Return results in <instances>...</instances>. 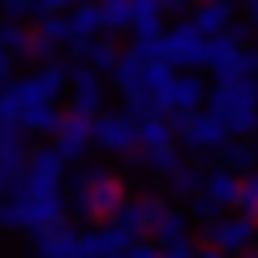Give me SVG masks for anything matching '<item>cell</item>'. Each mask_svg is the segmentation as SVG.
Returning a JSON list of instances; mask_svg holds the SVG:
<instances>
[{"mask_svg":"<svg viewBox=\"0 0 258 258\" xmlns=\"http://www.w3.org/2000/svg\"><path fill=\"white\" fill-rule=\"evenodd\" d=\"M69 211V189L60 176L22 168L13 176L9 194H0V232H43L64 220Z\"/></svg>","mask_w":258,"mask_h":258,"instance_id":"1","label":"cell"},{"mask_svg":"<svg viewBox=\"0 0 258 258\" xmlns=\"http://www.w3.org/2000/svg\"><path fill=\"white\" fill-rule=\"evenodd\" d=\"M69 211L82 215V220H116L120 207H125V181H120L112 168H99V164H82L78 172H69Z\"/></svg>","mask_w":258,"mask_h":258,"instance_id":"2","label":"cell"},{"mask_svg":"<svg viewBox=\"0 0 258 258\" xmlns=\"http://www.w3.org/2000/svg\"><path fill=\"white\" fill-rule=\"evenodd\" d=\"M207 108L228 125L232 138H254L258 134V82L249 78H228L207 91Z\"/></svg>","mask_w":258,"mask_h":258,"instance_id":"3","label":"cell"},{"mask_svg":"<svg viewBox=\"0 0 258 258\" xmlns=\"http://www.w3.org/2000/svg\"><path fill=\"white\" fill-rule=\"evenodd\" d=\"M30 258H108V237L99 228H74V224H52L43 232H30Z\"/></svg>","mask_w":258,"mask_h":258,"instance_id":"4","label":"cell"},{"mask_svg":"<svg viewBox=\"0 0 258 258\" xmlns=\"http://www.w3.org/2000/svg\"><path fill=\"white\" fill-rule=\"evenodd\" d=\"M176 147H181V138H176V125H172V120H164V116H147V120L138 125V151L129 155V164L142 168V172L168 176L176 164H181Z\"/></svg>","mask_w":258,"mask_h":258,"instance_id":"5","label":"cell"},{"mask_svg":"<svg viewBox=\"0 0 258 258\" xmlns=\"http://www.w3.org/2000/svg\"><path fill=\"white\" fill-rule=\"evenodd\" d=\"M172 125H176V138L189 155L198 159H220L224 147L232 142L228 125L215 116L211 108H194V112H172Z\"/></svg>","mask_w":258,"mask_h":258,"instance_id":"6","label":"cell"},{"mask_svg":"<svg viewBox=\"0 0 258 258\" xmlns=\"http://www.w3.org/2000/svg\"><path fill=\"white\" fill-rule=\"evenodd\" d=\"M207 245H220L228 254H249L258 245V215L237 211V215H215V220L203 224Z\"/></svg>","mask_w":258,"mask_h":258,"instance_id":"7","label":"cell"},{"mask_svg":"<svg viewBox=\"0 0 258 258\" xmlns=\"http://www.w3.org/2000/svg\"><path fill=\"white\" fill-rule=\"evenodd\" d=\"M138 125L142 120L134 112H99L95 116V147L103 155H116V159H129L138 151Z\"/></svg>","mask_w":258,"mask_h":258,"instance_id":"8","label":"cell"},{"mask_svg":"<svg viewBox=\"0 0 258 258\" xmlns=\"http://www.w3.org/2000/svg\"><path fill=\"white\" fill-rule=\"evenodd\" d=\"M207 64H211L215 82H228V78H249V74H254V52H245V43H241L232 30H224V35H211Z\"/></svg>","mask_w":258,"mask_h":258,"instance_id":"9","label":"cell"},{"mask_svg":"<svg viewBox=\"0 0 258 258\" xmlns=\"http://www.w3.org/2000/svg\"><path fill=\"white\" fill-rule=\"evenodd\" d=\"M164 43H168V60L176 69H203L207 52H211V39L194 26V22H176L172 30H164Z\"/></svg>","mask_w":258,"mask_h":258,"instance_id":"10","label":"cell"},{"mask_svg":"<svg viewBox=\"0 0 258 258\" xmlns=\"http://www.w3.org/2000/svg\"><path fill=\"white\" fill-rule=\"evenodd\" d=\"M103 99H108V82H103V74L95 69V64L78 60L74 74H69V103H74V112L99 116V112H103Z\"/></svg>","mask_w":258,"mask_h":258,"instance_id":"11","label":"cell"},{"mask_svg":"<svg viewBox=\"0 0 258 258\" xmlns=\"http://www.w3.org/2000/svg\"><path fill=\"white\" fill-rule=\"evenodd\" d=\"M56 147H60L64 159H86V151L95 147V116H86V112H64V125L60 134H56Z\"/></svg>","mask_w":258,"mask_h":258,"instance_id":"12","label":"cell"},{"mask_svg":"<svg viewBox=\"0 0 258 258\" xmlns=\"http://www.w3.org/2000/svg\"><path fill=\"white\" fill-rule=\"evenodd\" d=\"M168 203L164 198H155V194H138V198H125V207H120L116 220L129 224V228H138V232H155V224L164 220Z\"/></svg>","mask_w":258,"mask_h":258,"instance_id":"13","label":"cell"},{"mask_svg":"<svg viewBox=\"0 0 258 258\" xmlns=\"http://www.w3.org/2000/svg\"><path fill=\"white\" fill-rule=\"evenodd\" d=\"M0 164L9 172H22L30 164V147H26V129L18 120H0Z\"/></svg>","mask_w":258,"mask_h":258,"instance_id":"14","label":"cell"},{"mask_svg":"<svg viewBox=\"0 0 258 258\" xmlns=\"http://www.w3.org/2000/svg\"><path fill=\"white\" fill-rule=\"evenodd\" d=\"M207 91H211V86H203V78L194 74V69H189V74H176L172 91H168V112H194V108H203Z\"/></svg>","mask_w":258,"mask_h":258,"instance_id":"15","label":"cell"},{"mask_svg":"<svg viewBox=\"0 0 258 258\" xmlns=\"http://www.w3.org/2000/svg\"><path fill=\"white\" fill-rule=\"evenodd\" d=\"M241 185H245V176L220 159L215 168H207V185H203V189H207V194H215L224 207H237V203H241Z\"/></svg>","mask_w":258,"mask_h":258,"instance_id":"16","label":"cell"},{"mask_svg":"<svg viewBox=\"0 0 258 258\" xmlns=\"http://www.w3.org/2000/svg\"><path fill=\"white\" fill-rule=\"evenodd\" d=\"M194 26L203 30L207 39L211 35H224L232 26V0H203V5H194Z\"/></svg>","mask_w":258,"mask_h":258,"instance_id":"17","label":"cell"},{"mask_svg":"<svg viewBox=\"0 0 258 258\" xmlns=\"http://www.w3.org/2000/svg\"><path fill=\"white\" fill-rule=\"evenodd\" d=\"M164 185H168V194H172V198H185V203H189L194 194L207 185V172H203L198 164H176L172 172L164 176Z\"/></svg>","mask_w":258,"mask_h":258,"instance_id":"18","label":"cell"},{"mask_svg":"<svg viewBox=\"0 0 258 258\" xmlns=\"http://www.w3.org/2000/svg\"><path fill=\"white\" fill-rule=\"evenodd\" d=\"M0 43H5V52H9L13 60H35V35H30L22 22H13V18L0 22Z\"/></svg>","mask_w":258,"mask_h":258,"instance_id":"19","label":"cell"},{"mask_svg":"<svg viewBox=\"0 0 258 258\" xmlns=\"http://www.w3.org/2000/svg\"><path fill=\"white\" fill-rule=\"evenodd\" d=\"M69 22H74V35H86V39H95L99 30H108L103 5H91V0H78L74 9H69Z\"/></svg>","mask_w":258,"mask_h":258,"instance_id":"20","label":"cell"},{"mask_svg":"<svg viewBox=\"0 0 258 258\" xmlns=\"http://www.w3.org/2000/svg\"><path fill=\"white\" fill-rule=\"evenodd\" d=\"M164 18L159 0H134V35H164Z\"/></svg>","mask_w":258,"mask_h":258,"instance_id":"21","label":"cell"},{"mask_svg":"<svg viewBox=\"0 0 258 258\" xmlns=\"http://www.w3.org/2000/svg\"><path fill=\"white\" fill-rule=\"evenodd\" d=\"M224 164H228V168H237V172L241 176H245V172H254V168H258V142H245V138H232L228 142V147H224Z\"/></svg>","mask_w":258,"mask_h":258,"instance_id":"22","label":"cell"},{"mask_svg":"<svg viewBox=\"0 0 258 258\" xmlns=\"http://www.w3.org/2000/svg\"><path fill=\"white\" fill-rule=\"evenodd\" d=\"M189 220H194L189 211H172V207H168L164 220L155 224V241H159V245H164V241H185V237H189Z\"/></svg>","mask_w":258,"mask_h":258,"instance_id":"23","label":"cell"},{"mask_svg":"<svg viewBox=\"0 0 258 258\" xmlns=\"http://www.w3.org/2000/svg\"><path fill=\"white\" fill-rule=\"evenodd\" d=\"M99 5H103V22H108L112 35L134 30V0H99Z\"/></svg>","mask_w":258,"mask_h":258,"instance_id":"24","label":"cell"},{"mask_svg":"<svg viewBox=\"0 0 258 258\" xmlns=\"http://www.w3.org/2000/svg\"><path fill=\"white\" fill-rule=\"evenodd\" d=\"M39 35H47L52 43H69L74 39V22H69V13H47V18H39Z\"/></svg>","mask_w":258,"mask_h":258,"instance_id":"25","label":"cell"},{"mask_svg":"<svg viewBox=\"0 0 258 258\" xmlns=\"http://www.w3.org/2000/svg\"><path fill=\"white\" fill-rule=\"evenodd\" d=\"M116 60H120V52H116V43H112V39H95L91 52H86V64H95L99 74H112V69H116Z\"/></svg>","mask_w":258,"mask_h":258,"instance_id":"26","label":"cell"},{"mask_svg":"<svg viewBox=\"0 0 258 258\" xmlns=\"http://www.w3.org/2000/svg\"><path fill=\"white\" fill-rule=\"evenodd\" d=\"M220 211H224V203H220V198H215V194H207V189H198V194H194V198H189V215H194V220H198V224L215 220V215H220Z\"/></svg>","mask_w":258,"mask_h":258,"instance_id":"27","label":"cell"},{"mask_svg":"<svg viewBox=\"0 0 258 258\" xmlns=\"http://www.w3.org/2000/svg\"><path fill=\"white\" fill-rule=\"evenodd\" d=\"M241 211H249V215H258V172H245V185H241Z\"/></svg>","mask_w":258,"mask_h":258,"instance_id":"28","label":"cell"},{"mask_svg":"<svg viewBox=\"0 0 258 258\" xmlns=\"http://www.w3.org/2000/svg\"><path fill=\"white\" fill-rule=\"evenodd\" d=\"M0 13L13 22H26V18H35V0H0Z\"/></svg>","mask_w":258,"mask_h":258,"instance_id":"29","label":"cell"},{"mask_svg":"<svg viewBox=\"0 0 258 258\" xmlns=\"http://www.w3.org/2000/svg\"><path fill=\"white\" fill-rule=\"evenodd\" d=\"M159 258H198V245H194L189 237L185 241H164V245H159Z\"/></svg>","mask_w":258,"mask_h":258,"instance_id":"30","label":"cell"},{"mask_svg":"<svg viewBox=\"0 0 258 258\" xmlns=\"http://www.w3.org/2000/svg\"><path fill=\"white\" fill-rule=\"evenodd\" d=\"M78 0H35V22L47 18V13H69Z\"/></svg>","mask_w":258,"mask_h":258,"instance_id":"31","label":"cell"},{"mask_svg":"<svg viewBox=\"0 0 258 258\" xmlns=\"http://www.w3.org/2000/svg\"><path fill=\"white\" fill-rule=\"evenodd\" d=\"M108 258H159L155 245H142V241H134L129 249H120V254H108Z\"/></svg>","mask_w":258,"mask_h":258,"instance_id":"32","label":"cell"},{"mask_svg":"<svg viewBox=\"0 0 258 258\" xmlns=\"http://www.w3.org/2000/svg\"><path fill=\"white\" fill-rule=\"evenodd\" d=\"M91 43H95V39H86V35H74L69 43H64V52L74 56V60H86V52H91Z\"/></svg>","mask_w":258,"mask_h":258,"instance_id":"33","label":"cell"},{"mask_svg":"<svg viewBox=\"0 0 258 258\" xmlns=\"http://www.w3.org/2000/svg\"><path fill=\"white\" fill-rule=\"evenodd\" d=\"M56 47H60V43H52L47 35H39V30H35V60H52Z\"/></svg>","mask_w":258,"mask_h":258,"instance_id":"34","label":"cell"},{"mask_svg":"<svg viewBox=\"0 0 258 258\" xmlns=\"http://www.w3.org/2000/svg\"><path fill=\"white\" fill-rule=\"evenodd\" d=\"M159 5H164L168 18H185V13H189V0H159Z\"/></svg>","mask_w":258,"mask_h":258,"instance_id":"35","label":"cell"},{"mask_svg":"<svg viewBox=\"0 0 258 258\" xmlns=\"http://www.w3.org/2000/svg\"><path fill=\"white\" fill-rule=\"evenodd\" d=\"M198 258H232V254L220 249V245H207V249H198Z\"/></svg>","mask_w":258,"mask_h":258,"instance_id":"36","label":"cell"},{"mask_svg":"<svg viewBox=\"0 0 258 258\" xmlns=\"http://www.w3.org/2000/svg\"><path fill=\"white\" fill-rule=\"evenodd\" d=\"M13 176H18V172H9V168L0 164V194H9V185H13Z\"/></svg>","mask_w":258,"mask_h":258,"instance_id":"37","label":"cell"},{"mask_svg":"<svg viewBox=\"0 0 258 258\" xmlns=\"http://www.w3.org/2000/svg\"><path fill=\"white\" fill-rule=\"evenodd\" d=\"M249 26L258 30V0H249Z\"/></svg>","mask_w":258,"mask_h":258,"instance_id":"38","label":"cell"},{"mask_svg":"<svg viewBox=\"0 0 258 258\" xmlns=\"http://www.w3.org/2000/svg\"><path fill=\"white\" fill-rule=\"evenodd\" d=\"M254 82H258V52H254Z\"/></svg>","mask_w":258,"mask_h":258,"instance_id":"39","label":"cell"},{"mask_svg":"<svg viewBox=\"0 0 258 258\" xmlns=\"http://www.w3.org/2000/svg\"><path fill=\"white\" fill-rule=\"evenodd\" d=\"M245 258H258V254H254V249H249V254H245Z\"/></svg>","mask_w":258,"mask_h":258,"instance_id":"40","label":"cell"}]
</instances>
